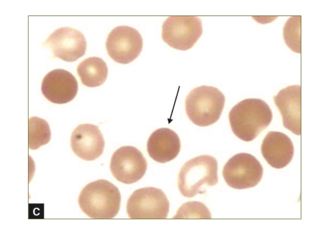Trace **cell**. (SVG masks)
<instances>
[{
  "label": "cell",
  "instance_id": "1",
  "mask_svg": "<svg viewBox=\"0 0 319 246\" xmlns=\"http://www.w3.org/2000/svg\"><path fill=\"white\" fill-rule=\"evenodd\" d=\"M228 118L234 134L240 139L248 142L255 139L269 125L273 114L264 101L250 98L244 99L233 107Z\"/></svg>",
  "mask_w": 319,
  "mask_h": 246
},
{
  "label": "cell",
  "instance_id": "2",
  "mask_svg": "<svg viewBox=\"0 0 319 246\" xmlns=\"http://www.w3.org/2000/svg\"><path fill=\"white\" fill-rule=\"evenodd\" d=\"M121 195L110 182L99 179L90 182L81 192L78 203L82 211L92 219L114 218L120 209Z\"/></svg>",
  "mask_w": 319,
  "mask_h": 246
},
{
  "label": "cell",
  "instance_id": "3",
  "mask_svg": "<svg viewBox=\"0 0 319 246\" xmlns=\"http://www.w3.org/2000/svg\"><path fill=\"white\" fill-rule=\"evenodd\" d=\"M218 181L217 159L212 156L203 155L184 163L179 174L178 185L182 195L191 198L204 193L206 188L215 186Z\"/></svg>",
  "mask_w": 319,
  "mask_h": 246
},
{
  "label": "cell",
  "instance_id": "4",
  "mask_svg": "<svg viewBox=\"0 0 319 246\" xmlns=\"http://www.w3.org/2000/svg\"><path fill=\"white\" fill-rule=\"evenodd\" d=\"M225 101L217 88L202 85L192 89L186 97L185 110L189 120L199 126L212 125L219 119Z\"/></svg>",
  "mask_w": 319,
  "mask_h": 246
},
{
  "label": "cell",
  "instance_id": "5",
  "mask_svg": "<svg viewBox=\"0 0 319 246\" xmlns=\"http://www.w3.org/2000/svg\"><path fill=\"white\" fill-rule=\"evenodd\" d=\"M169 203L160 189L153 187L134 191L127 202L126 212L132 219H165L167 217Z\"/></svg>",
  "mask_w": 319,
  "mask_h": 246
},
{
  "label": "cell",
  "instance_id": "6",
  "mask_svg": "<svg viewBox=\"0 0 319 246\" xmlns=\"http://www.w3.org/2000/svg\"><path fill=\"white\" fill-rule=\"evenodd\" d=\"M263 169L257 159L245 153L237 154L224 165L222 174L227 184L236 189L253 187L261 181Z\"/></svg>",
  "mask_w": 319,
  "mask_h": 246
},
{
  "label": "cell",
  "instance_id": "7",
  "mask_svg": "<svg viewBox=\"0 0 319 246\" xmlns=\"http://www.w3.org/2000/svg\"><path fill=\"white\" fill-rule=\"evenodd\" d=\"M203 32L201 20L193 16L168 17L162 26L163 41L176 50H186L192 48Z\"/></svg>",
  "mask_w": 319,
  "mask_h": 246
},
{
  "label": "cell",
  "instance_id": "8",
  "mask_svg": "<svg viewBox=\"0 0 319 246\" xmlns=\"http://www.w3.org/2000/svg\"><path fill=\"white\" fill-rule=\"evenodd\" d=\"M142 38L139 31L126 26H117L108 34L106 42L108 55L115 62L127 64L137 58L143 47Z\"/></svg>",
  "mask_w": 319,
  "mask_h": 246
},
{
  "label": "cell",
  "instance_id": "9",
  "mask_svg": "<svg viewBox=\"0 0 319 246\" xmlns=\"http://www.w3.org/2000/svg\"><path fill=\"white\" fill-rule=\"evenodd\" d=\"M147 161L138 149L131 146H122L113 153L110 168L113 177L118 181L131 184L140 180L145 174Z\"/></svg>",
  "mask_w": 319,
  "mask_h": 246
},
{
  "label": "cell",
  "instance_id": "10",
  "mask_svg": "<svg viewBox=\"0 0 319 246\" xmlns=\"http://www.w3.org/2000/svg\"><path fill=\"white\" fill-rule=\"evenodd\" d=\"M44 44L52 51L55 58L67 62H73L83 56L87 46L83 33L73 28H58L50 35Z\"/></svg>",
  "mask_w": 319,
  "mask_h": 246
},
{
  "label": "cell",
  "instance_id": "11",
  "mask_svg": "<svg viewBox=\"0 0 319 246\" xmlns=\"http://www.w3.org/2000/svg\"><path fill=\"white\" fill-rule=\"evenodd\" d=\"M78 85L75 77L62 69H56L47 73L41 85L42 94L48 101L63 104L72 101L78 93Z\"/></svg>",
  "mask_w": 319,
  "mask_h": 246
},
{
  "label": "cell",
  "instance_id": "12",
  "mask_svg": "<svg viewBox=\"0 0 319 246\" xmlns=\"http://www.w3.org/2000/svg\"><path fill=\"white\" fill-rule=\"evenodd\" d=\"M105 141L98 127L90 124H80L73 131L70 146L74 154L86 161L94 160L102 154Z\"/></svg>",
  "mask_w": 319,
  "mask_h": 246
},
{
  "label": "cell",
  "instance_id": "13",
  "mask_svg": "<svg viewBox=\"0 0 319 246\" xmlns=\"http://www.w3.org/2000/svg\"><path fill=\"white\" fill-rule=\"evenodd\" d=\"M273 99L282 116L283 126L293 133L300 135V86L293 85L282 89Z\"/></svg>",
  "mask_w": 319,
  "mask_h": 246
},
{
  "label": "cell",
  "instance_id": "14",
  "mask_svg": "<svg viewBox=\"0 0 319 246\" xmlns=\"http://www.w3.org/2000/svg\"><path fill=\"white\" fill-rule=\"evenodd\" d=\"M261 150L263 156L271 167L283 168L292 160L294 146L290 138L284 133L269 132L264 139Z\"/></svg>",
  "mask_w": 319,
  "mask_h": 246
},
{
  "label": "cell",
  "instance_id": "15",
  "mask_svg": "<svg viewBox=\"0 0 319 246\" xmlns=\"http://www.w3.org/2000/svg\"><path fill=\"white\" fill-rule=\"evenodd\" d=\"M181 144L177 134L167 128L157 129L148 138L147 151L154 160L164 163L173 160L178 155Z\"/></svg>",
  "mask_w": 319,
  "mask_h": 246
},
{
  "label": "cell",
  "instance_id": "16",
  "mask_svg": "<svg viewBox=\"0 0 319 246\" xmlns=\"http://www.w3.org/2000/svg\"><path fill=\"white\" fill-rule=\"evenodd\" d=\"M77 71L82 84L90 88L102 85L108 74L106 63L97 57H90L82 61L78 65Z\"/></svg>",
  "mask_w": 319,
  "mask_h": 246
},
{
  "label": "cell",
  "instance_id": "17",
  "mask_svg": "<svg viewBox=\"0 0 319 246\" xmlns=\"http://www.w3.org/2000/svg\"><path fill=\"white\" fill-rule=\"evenodd\" d=\"M51 132L49 125L45 120L38 117L30 118L28 121V147L36 150L48 143Z\"/></svg>",
  "mask_w": 319,
  "mask_h": 246
},
{
  "label": "cell",
  "instance_id": "18",
  "mask_svg": "<svg viewBox=\"0 0 319 246\" xmlns=\"http://www.w3.org/2000/svg\"><path fill=\"white\" fill-rule=\"evenodd\" d=\"M301 16L290 17L283 29V35L285 43L292 51L300 54L301 52Z\"/></svg>",
  "mask_w": 319,
  "mask_h": 246
},
{
  "label": "cell",
  "instance_id": "19",
  "mask_svg": "<svg viewBox=\"0 0 319 246\" xmlns=\"http://www.w3.org/2000/svg\"><path fill=\"white\" fill-rule=\"evenodd\" d=\"M211 214L203 203L198 201H189L183 204L179 208L173 219H210Z\"/></svg>",
  "mask_w": 319,
  "mask_h": 246
},
{
  "label": "cell",
  "instance_id": "20",
  "mask_svg": "<svg viewBox=\"0 0 319 246\" xmlns=\"http://www.w3.org/2000/svg\"><path fill=\"white\" fill-rule=\"evenodd\" d=\"M254 19L260 24H266L273 21L277 17H254Z\"/></svg>",
  "mask_w": 319,
  "mask_h": 246
}]
</instances>
